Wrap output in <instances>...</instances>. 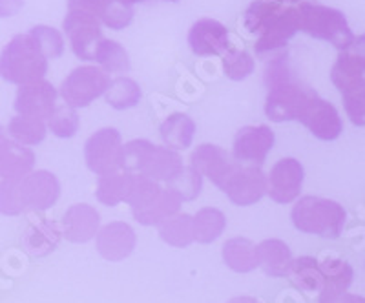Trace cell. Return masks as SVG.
I'll return each mask as SVG.
<instances>
[{
    "instance_id": "40",
    "label": "cell",
    "mask_w": 365,
    "mask_h": 303,
    "mask_svg": "<svg viewBox=\"0 0 365 303\" xmlns=\"http://www.w3.org/2000/svg\"><path fill=\"white\" fill-rule=\"evenodd\" d=\"M29 35L37 41V44L41 46L42 53L46 55L48 61L50 58L51 61L58 58L64 53V37L55 28H50V26H35V28L29 29Z\"/></svg>"
},
{
    "instance_id": "23",
    "label": "cell",
    "mask_w": 365,
    "mask_h": 303,
    "mask_svg": "<svg viewBox=\"0 0 365 303\" xmlns=\"http://www.w3.org/2000/svg\"><path fill=\"white\" fill-rule=\"evenodd\" d=\"M257 257H259V267L270 278H283L289 274L292 262H294L291 249L282 240L262 241L257 245Z\"/></svg>"
},
{
    "instance_id": "34",
    "label": "cell",
    "mask_w": 365,
    "mask_h": 303,
    "mask_svg": "<svg viewBox=\"0 0 365 303\" xmlns=\"http://www.w3.org/2000/svg\"><path fill=\"white\" fill-rule=\"evenodd\" d=\"M319 270L324 274V291H347L353 283V267L340 257H325L319 262Z\"/></svg>"
},
{
    "instance_id": "29",
    "label": "cell",
    "mask_w": 365,
    "mask_h": 303,
    "mask_svg": "<svg viewBox=\"0 0 365 303\" xmlns=\"http://www.w3.org/2000/svg\"><path fill=\"white\" fill-rule=\"evenodd\" d=\"M227 229V217L220 208L205 207L194 216V241L208 245Z\"/></svg>"
},
{
    "instance_id": "37",
    "label": "cell",
    "mask_w": 365,
    "mask_h": 303,
    "mask_svg": "<svg viewBox=\"0 0 365 303\" xmlns=\"http://www.w3.org/2000/svg\"><path fill=\"white\" fill-rule=\"evenodd\" d=\"M152 150H154V143L146 141V139H133V141L123 145L120 170L139 174Z\"/></svg>"
},
{
    "instance_id": "28",
    "label": "cell",
    "mask_w": 365,
    "mask_h": 303,
    "mask_svg": "<svg viewBox=\"0 0 365 303\" xmlns=\"http://www.w3.org/2000/svg\"><path fill=\"white\" fill-rule=\"evenodd\" d=\"M159 236L165 243L175 249H185V247L194 243V217L188 214H174L166 217L165 221L158 225Z\"/></svg>"
},
{
    "instance_id": "4",
    "label": "cell",
    "mask_w": 365,
    "mask_h": 303,
    "mask_svg": "<svg viewBox=\"0 0 365 303\" xmlns=\"http://www.w3.org/2000/svg\"><path fill=\"white\" fill-rule=\"evenodd\" d=\"M298 24L299 31L318 38V41L331 42L340 51L347 50L354 41V35L347 24L344 13L329 6L316 4V2H299Z\"/></svg>"
},
{
    "instance_id": "8",
    "label": "cell",
    "mask_w": 365,
    "mask_h": 303,
    "mask_svg": "<svg viewBox=\"0 0 365 303\" xmlns=\"http://www.w3.org/2000/svg\"><path fill=\"white\" fill-rule=\"evenodd\" d=\"M63 28L64 34L70 38L73 53L81 61H93L97 46L104 38L99 19L84 9H68Z\"/></svg>"
},
{
    "instance_id": "32",
    "label": "cell",
    "mask_w": 365,
    "mask_h": 303,
    "mask_svg": "<svg viewBox=\"0 0 365 303\" xmlns=\"http://www.w3.org/2000/svg\"><path fill=\"white\" fill-rule=\"evenodd\" d=\"M283 9L285 4H279L276 0H254L245 11V29L250 35H259L267 26L276 21Z\"/></svg>"
},
{
    "instance_id": "16",
    "label": "cell",
    "mask_w": 365,
    "mask_h": 303,
    "mask_svg": "<svg viewBox=\"0 0 365 303\" xmlns=\"http://www.w3.org/2000/svg\"><path fill=\"white\" fill-rule=\"evenodd\" d=\"M135 245V230L125 221H112L104 227H99L96 234L97 252L108 262H123L133 252Z\"/></svg>"
},
{
    "instance_id": "42",
    "label": "cell",
    "mask_w": 365,
    "mask_h": 303,
    "mask_svg": "<svg viewBox=\"0 0 365 303\" xmlns=\"http://www.w3.org/2000/svg\"><path fill=\"white\" fill-rule=\"evenodd\" d=\"M19 181H15V179H2L0 181V214H4V216H19V214L26 212Z\"/></svg>"
},
{
    "instance_id": "38",
    "label": "cell",
    "mask_w": 365,
    "mask_h": 303,
    "mask_svg": "<svg viewBox=\"0 0 365 303\" xmlns=\"http://www.w3.org/2000/svg\"><path fill=\"white\" fill-rule=\"evenodd\" d=\"M161 188L159 181H154V179L146 178L143 174H133L132 188H130V194L126 197V203L130 205L132 212L139 210L154 200L155 195L161 192Z\"/></svg>"
},
{
    "instance_id": "22",
    "label": "cell",
    "mask_w": 365,
    "mask_h": 303,
    "mask_svg": "<svg viewBox=\"0 0 365 303\" xmlns=\"http://www.w3.org/2000/svg\"><path fill=\"white\" fill-rule=\"evenodd\" d=\"M181 205V195H179L174 188L166 187L161 188V192H159L146 207L139 208V210H133L132 214L133 217H135V221H139V223L145 225V227H154V225L158 227V225L161 223V221H165L166 217L178 214Z\"/></svg>"
},
{
    "instance_id": "13",
    "label": "cell",
    "mask_w": 365,
    "mask_h": 303,
    "mask_svg": "<svg viewBox=\"0 0 365 303\" xmlns=\"http://www.w3.org/2000/svg\"><path fill=\"white\" fill-rule=\"evenodd\" d=\"M21 197L26 210L44 212L57 203L61 195V183L51 172L37 170L29 172L19 181Z\"/></svg>"
},
{
    "instance_id": "2",
    "label": "cell",
    "mask_w": 365,
    "mask_h": 303,
    "mask_svg": "<svg viewBox=\"0 0 365 303\" xmlns=\"http://www.w3.org/2000/svg\"><path fill=\"white\" fill-rule=\"evenodd\" d=\"M48 58L29 34L15 35L0 53V77L11 84H28L44 79Z\"/></svg>"
},
{
    "instance_id": "25",
    "label": "cell",
    "mask_w": 365,
    "mask_h": 303,
    "mask_svg": "<svg viewBox=\"0 0 365 303\" xmlns=\"http://www.w3.org/2000/svg\"><path fill=\"white\" fill-rule=\"evenodd\" d=\"M161 139L165 146L172 150H187L195 138V123L187 113H172L163 120Z\"/></svg>"
},
{
    "instance_id": "18",
    "label": "cell",
    "mask_w": 365,
    "mask_h": 303,
    "mask_svg": "<svg viewBox=\"0 0 365 303\" xmlns=\"http://www.w3.org/2000/svg\"><path fill=\"white\" fill-rule=\"evenodd\" d=\"M101 227L99 212L91 205L77 203L71 205L64 212L63 221H61V230L63 237L70 243H88L96 237L97 230Z\"/></svg>"
},
{
    "instance_id": "43",
    "label": "cell",
    "mask_w": 365,
    "mask_h": 303,
    "mask_svg": "<svg viewBox=\"0 0 365 303\" xmlns=\"http://www.w3.org/2000/svg\"><path fill=\"white\" fill-rule=\"evenodd\" d=\"M344 53L347 55L349 61H351L358 70H361L365 73V35L354 38L353 44H351L347 50H344Z\"/></svg>"
},
{
    "instance_id": "44",
    "label": "cell",
    "mask_w": 365,
    "mask_h": 303,
    "mask_svg": "<svg viewBox=\"0 0 365 303\" xmlns=\"http://www.w3.org/2000/svg\"><path fill=\"white\" fill-rule=\"evenodd\" d=\"M319 303H365V298L351 294L347 291H322L319 292Z\"/></svg>"
},
{
    "instance_id": "17",
    "label": "cell",
    "mask_w": 365,
    "mask_h": 303,
    "mask_svg": "<svg viewBox=\"0 0 365 303\" xmlns=\"http://www.w3.org/2000/svg\"><path fill=\"white\" fill-rule=\"evenodd\" d=\"M188 44L197 57L223 55L230 48V35L221 22L214 19H201L192 24L188 31Z\"/></svg>"
},
{
    "instance_id": "46",
    "label": "cell",
    "mask_w": 365,
    "mask_h": 303,
    "mask_svg": "<svg viewBox=\"0 0 365 303\" xmlns=\"http://www.w3.org/2000/svg\"><path fill=\"white\" fill-rule=\"evenodd\" d=\"M106 0H68V9H84V11L93 13L99 19L101 8Z\"/></svg>"
},
{
    "instance_id": "24",
    "label": "cell",
    "mask_w": 365,
    "mask_h": 303,
    "mask_svg": "<svg viewBox=\"0 0 365 303\" xmlns=\"http://www.w3.org/2000/svg\"><path fill=\"white\" fill-rule=\"evenodd\" d=\"M223 262L227 263L228 269L234 272L245 274L252 272L259 267V257H257V245L247 237H232L225 241L223 249Z\"/></svg>"
},
{
    "instance_id": "11",
    "label": "cell",
    "mask_w": 365,
    "mask_h": 303,
    "mask_svg": "<svg viewBox=\"0 0 365 303\" xmlns=\"http://www.w3.org/2000/svg\"><path fill=\"white\" fill-rule=\"evenodd\" d=\"M298 31V11L292 6H285V9L276 17V21L257 35L256 55L267 58V61L279 57L285 51L287 42L291 41Z\"/></svg>"
},
{
    "instance_id": "12",
    "label": "cell",
    "mask_w": 365,
    "mask_h": 303,
    "mask_svg": "<svg viewBox=\"0 0 365 303\" xmlns=\"http://www.w3.org/2000/svg\"><path fill=\"white\" fill-rule=\"evenodd\" d=\"M274 141H276L274 132L267 125L243 126L241 130H237L236 138H234V159L237 163H245V165L262 166L272 150Z\"/></svg>"
},
{
    "instance_id": "31",
    "label": "cell",
    "mask_w": 365,
    "mask_h": 303,
    "mask_svg": "<svg viewBox=\"0 0 365 303\" xmlns=\"http://www.w3.org/2000/svg\"><path fill=\"white\" fill-rule=\"evenodd\" d=\"M104 99L115 110L133 108L141 101V88L130 77H115V79H110Z\"/></svg>"
},
{
    "instance_id": "10",
    "label": "cell",
    "mask_w": 365,
    "mask_h": 303,
    "mask_svg": "<svg viewBox=\"0 0 365 303\" xmlns=\"http://www.w3.org/2000/svg\"><path fill=\"white\" fill-rule=\"evenodd\" d=\"M303 179H305V170L298 159H279L267 175V195L276 203H292L299 197Z\"/></svg>"
},
{
    "instance_id": "20",
    "label": "cell",
    "mask_w": 365,
    "mask_h": 303,
    "mask_svg": "<svg viewBox=\"0 0 365 303\" xmlns=\"http://www.w3.org/2000/svg\"><path fill=\"white\" fill-rule=\"evenodd\" d=\"M63 240V230L61 225L55 221L44 220L31 225L22 236V247L29 256L42 257L53 252Z\"/></svg>"
},
{
    "instance_id": "19",
    "label": "cell",
    "mask_w": 365,
    "mask_h": 303,
    "mask_svg": "<svg viewBox=\"0 0 365 303\" xmlns=\"http://www.w3.org/2000/svg\"><path fill=\"white\" fill-rule=\"evenodd\" d=\"M190 166H194L201 175L210 179L217 188H221L225 179L228 178V174L232 170L234 161H230L225 148L205 143V145H200L192 152Z\"/></svg>"
},
{
    "instance_id": "9",
    "label": "cell",
    "mask_w": 365,
    "mask_h": 303,
    "mask_svg": "<svg viewBox=\"0 0 365 303\" xmlns=\"http://www.w3.org/2000/svg\"><path fill=\"white\" fill-rule=\"evenodd\" d=\"M123 138L115 128H101L84 145V161L96 175L120 170Z\"/></svg>"
},
{
    "instance_id": "15",
    "label": "cell",
    "mask_w": 365,
    "mask_h": 303,
    "mask_svg": "<svg viewBox=\"0 0 365 303\" xmlns=\"http://www.w3.org/2000/svg\"><path fill=\"white\" fill-rule=\"evenodd\" d=\"M57 97L58 92L55 90V86L46 79L22 84L15 97V112L19 115L48 120V117L57 106Z\"/></svg>"
},
{
    "instance_id": "50",
    "label": "cell",
    "mask_w": 365,
    "mask_h": 303,
    "mask_svg": "<svg viewBox=\"0 0 365 303\" xmlns=\"http://www.w3.org/2000/svg\"><path fill=\"white\" fill-rule=\"evenodd\" d=\"M120 2H125V4H128V6H133V4H137V2H145V0H120Z\"/></svg>"
},
{
    "instance_id": "39",
    "label": "cell",
    "mask_w": 365,
    "mask_h": 303,
    "mask_svg": "<svg viewBox=\"0 0 365 303\" xmlns=\"http://www.w3.org/2000/svg\"><path fill=\"white\" fill-rule=\"evenodd\" d=\"M168 187L174 188L182 201H192L201 194L203 188V175L194 166H182V170L172 179Z\"/></svg>"
},
{
    "instance_id": "33",
    "label": "cell",
    "mask_w": 365,
    "mask_h": 303,
    "mask_svg": "<svg viewBox=\"0 0 365 303\" xmlns=\"http://www.w3.org/2000/svg\"><path fill=\"white\" fill-rule=\"evenodd\" d=\"M93 61L103 68L106 73H125L130 70L128 51L120 46L119 42L103 38L97 46Z\"/></svg>"
},
{
    "instance_id": "5",
    "label": "cell",
    "mask_w": 365,
    "mask_h": 303,
    "mask_svg": "<svg viewBox=\"0 0 365 303\" xmlns=\"http://www.w3.org/2000/svg\"><path fill=\"white\" fill-rule=\"evenodd\" d=\"M331 79L340 90L344 99L345 112L351 123L356 126H365V77L364 71L358 70L347 55L340 51L336 63L331 70Z\"/></svg>"
},
{
    "instance_id": "49",
    "label": "cell",
    "mask_w": 365,
    "mask_h": 303,
    "mask_svg": "<svg viewBox=\"0 0 365 303\" xmlns=\"http://www.w3.org/2000/svg\"><path fill=\"white\" fill-rule=\"evenodd\" d=\"M276 2H279V4H296L299 0H276Z\"/></svg>"
},
{
    "instance_id": "26",
    "label": "cell",
    "mask_w": 365,
    "mask_h": 303,
    "mask_svg": "<svg viewBox=\"0 0 365 303\" xmlns=\"http://www.w3.org/2000/svg\"><path fill=\"white\" fill-rule=\"evenodd\" d=\"M133 174L126 170L110 172V174L99 175L97 179V200L106 207H117L119 203L126 201L132 188Z\"/></svg>"
},
{
    "instance_id": "35",
    "label": "cell",
    "mask_w": 365,
    "mask_h": 303,
    "mask_svg": "<svg viewBox=\"0 0 365 303\" xmlns=\"http://www.w3.org/2000/svg\"><path fill=\"white\" fill-rule=\"evenodd\" d=\"M79 115H77V110L68 106L66 103L58 104L53 108L51 115L48 117V128L51 130L53 135L61 139H70L73 138L75 133L79 132Z\"/></svg>"
},
{
    "instance_id": "51",
    "label": "cell",
    "mask_w": 365,
    "mask_h": 303,
    "mask_svg": "<svg viewBox=\"0 0 365 303\" xmlns=\"http://www.w3.org/2000/svg\"><path fill=\"white\" fill-rule=\"evenodd\" d=\"M166 2H178V0H166Z\"/></svg>"
},
{
    "instance_id": "36",
    "label": "cell",
    "mask_w": 365,
    "mask_h": 303,
    "mask_svg": "<svg viewBox=\"0 0 365 303\" xmlns=\"http://www.w3.org/2000/svg\"><path fill=\"white\" fill-rule=\"evenodd\" d=\"M223 64V71L230 81H245L247 77L254 73V63L252 55L245 50H237V48H228L221 58Z\"/></svg>"
},
{
    "instance_id": "3",
    "label": "cell",
    "mask_w": 365,
    "mask_h": 303,
    "mask_svg": "<svg viewBox=\"0 0 365 303\" xmlns=\"http://www.w3.org/2000/svg\"><path fill=\"white\" fill-rule=\"evenodd\" d=\"M291 220L299 232L336 240L344 232L347 212L336 201L318 195H303L292 207Z\"/></svg>"
},
{
    "instance_id": "6",
    "label": "cell",
    "mask_w": 365,
    "mask_h": 303,
    "mask_svg": "<svg viewBox=\"0 0 365 303\" xmlns=\"http://www.w3.org/2000/svg\"><path fill=\"white\" fill-rule=\"evenodd\" d=\"M110 84V75L99 66L75 68L63 81L58 96L71 108H86L96 99L104 96Z\"/></svg>"
},
{
    "instance_id": "48",
    "label": "cell",
    "mask_w": 365,
    "mask_h": 303,
    "mask_svg": "<svg viewBox=\"0 0 365 303\" xmlns=\"http://www.w3.org/2000/svg\"><path fill=\"white\" fill-rule=\"evenodd\" d=\"M227 303H259L256 298H250V296H240V298L228 299Z\"/></svg>"
},
{
    "instance_id": "27",
    "label": "cell",
    "mask_w": 365,
    "mask_h": 303,
    "mask_svg": "<svg viewBox=\"0 0 365 303\" xmlns=\"http://www.w3.org/2000/svg\"><path fill=\"white\" fill-rule=\"evenodd\" d=\"M287 278L291 279V283L296 289H299L302 292H307V294L324 291L325 279L322 270H319V262L316 257L302 256L294 260Z\"/></svg>"
},
{
    "instance_id": "47",
    "label": "cell",
    "mask_w": 365,
    "mask_h": 303,
    "mask_svg": "<svg viewBox=\"0 0 365 303\" xmlns=\"http://www.w3.org/2000/svg\"><path fill=\"white\" fill-rule=\"evenodd\" d=\"M24 6V0H0V17H13Z\"/></svg>"
},
{
    "instance_id": "41",
    "label": "cell",
    "mask_w": 365,
    "mask_h": 303,
    "mask_svg": "<svg viewBox=\"0 0 365 303\" xmlns=\"http://www.w3.org/2000/svg\"><path fill=\"white\" fill-rule=\"evenodd\" d=\"M132 19L133 8L120 0H106L99 13L101 24L108 26L110 29H115V31L125 29L132 22Z\"/></svg>"
},
{
    "instance_id": "1",
    "label": "cell",
    "mask_w": 365,
    "mask_h": 303,
    "mask_svg": "<svg viewBox=\"0 0 365 303\" xmlns=\"http://www.w3.org/2000/svg\"><path fill=\"white\" fill-rule=\"evenodd\" d=\"M265 84L269 88L265 113L274 123L298 120L316 96L312 88L299 83L285 55L270 58L265 70Z\"/></svg>"
},
{
    "instance_id": "30",
    "label": "cell",
    "mask_w": 365,
    "mask_h": 303,
    "mask_svg": "<svg viewBox=\"0 0 365 303\" xmlns=\"http://www.w3.org/2000/svg\"><path fill=\"white\" fill-rule=\"evenodd\" d=\"M46 123L37 117H28V115H19L13 117L8 125V135L19 145L24 146H34L38 143L44 141L46 138Z\"/></svg>"
},
{
    "instance_id": "14",
    "label": "cell",
    "mask_w": 365,
    "mask_h": 303,
    "mask_svg": "<svg viewBox=\"0 0 365 303\" xmlns=\"http://www.w3.org/2000/svg\"><path fill=\"white\" fill-rule=\"evenodd\" d=\"M298 120L319 141H334L340 138L341 130H344V123H341L338 110L331 103L318 97V93L312 97Z\"/></svg>"
},
{
    "instance_id": "7",
    "label": "cell",
    "mask_w": 365,
    "mask_h": 303,
    "mask_svg": "<svg viewBox=\"0 0 365 303\" xmlns=\"http://www.w3.org/2000/svg\"><path fill=\"white\" fill-rule=\"evenodd\" d=\"M221 190L237 207H250L267 194V175L259 166L234 161Z\"/></svg>"
},
{
    "instance_id": "45",
    "label": "cell",
    "mask_w": 365,
    "mask_h": 303,
    "mask_svg": "<svg viewBox=\"0 0 365 303\" xmlns=\"http://www.w3.org/2000/svg\"><path fill=\"white\" fill-rule=\"evenodd\" d=\"M13 148V139L8 135V130L0 126V178L4 175L6 165L9 161Z\"/></svg>"
},
{
    "instance_id": "21",
    "label": "cell",
    "mask_w": 365,
    "mask_h": 303,
    "mask_svg": "<svg viewBox=\"0 0 365 303\" xmlns=\"http://www.w3.org/2000/svg\"><path fill=\"white\" fill-rule=\"evenodd\" d=\"M182 166L185 165H182V159L178 150L154 145V150L150 152L148 159H146L139 174L159 181V183H170L172 179L182 170Z\"/></svg>"
}]
</instances>
